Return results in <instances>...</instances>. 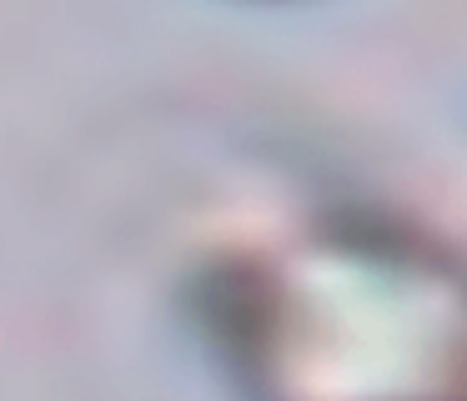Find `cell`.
Segmentation results:
<instances>
[{"label": "cell", "mask_w": 467, "mask_h": 401, "mask_svg": "<svg viewBox=\"0 0 467 401\" xmlns=\"http://www.w3.org/2000/svg\"><path fill=\"white\" fill-rule=\"evenodd\" d=\"M252 401H467V261L392 221L272 241L232 296Z\"/></svg>", "instance_id": "6da1fadb"}]
</instances>
